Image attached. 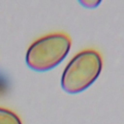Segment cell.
Segmentation results:
<instances>
[{
  "mask_svg": "<svg viewBox=\"0 0 124 124\" xmlns=\"http://www.w3.org/2000/svg\"><path fill=\"white\" fill-rule=\"evenodd\" d=\"M78 3L81 6H83L84 8L95 9L102 3V1H100V0H80V1H78Z\"/></svg>",
  "mask_w": 124,
  "mask_h": 124,
  "instance_id": "4",
  "label": "cell"
},
{
  "mask_svg": "<svg viewBox=\"0 0 124 124\" xmlns=\"http://www.w3.org/2000/svg\"><path fill=\"white\" fill-rule=\"evenodd\" d=\"M71 46L72 40L64 32H53L42 36L28 46L25 54L26 65L33 71H49L67 57Z\"/></svg>",
  "mask_w": 124,
  "mask_h": 124,
  "instance_id": "2",
  "label": "cell"
},
{
  "mask_svg": "<svg viewBox=\"0 0 124 124\" xmlns=\"http://www.w3.org/2000/svg\"><path fill=\"white\" fill-rule=\"evenodd\" d=\"M103 69L100 52L86 48L76 53L65 66L60 79L62 89L69 94L86 90L99 78Z\"/></svg>",
  "mask_w": 124,
  "mask_h": 124,
  "instance_id": "1",
  "label": "cell"
},
{
  "mask_svg": "<svg viewBox=\"0 0 124 124\" xmlns=\"http://www.w3.org/2000/svg\"><path fill=\"white\" fill-rule=\"evenodd\" d=\"M0 124H22V121L13 110L0 107Z\"/></svg>",
  "mask_w": 124,
  "mask_h": 124,
  "instance_id": "3",
  "label": "cell"
}]
</instances>
